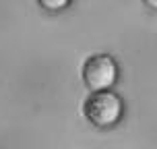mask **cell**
I'll return each mask as SVG.
<instances>
[{
  "instance_id": "1",
  "label": "cell",
  "mask_w": 157,
  "mask_h": 149,
  "mask_svg": "<svg viewBox=\"0 0 157 149\" xmlns=\"http://www.w3.org/2000/svg\"><path fill=\"white\" fill-rule=\"evenodd\" d=\"M85 116L97 128H112L124 116V102L112 91L91 93L85 102Z\"/></svg>"
},
{
  "instance_id": "2",
  "label": "cell",
  "mask_w": 157,
  "mask_h": 149,
  "mask_svg": "<svg viewBox=\"0 0 157 149\" xmlns=\"http://www.w3.org/2000/svg\"><path fill=\"white\" fill-rule=\"evenodd\" d=\"M118 81V64L110 54H95L83 64V83L93 93L110 91Z\"/></svg>"
},
{
  "instance_id": "3",
  "label": "cell",
  "mask_w": 157,
  "mask_h": 149,
  "mask_svg": "<svg viewBox=\"0 0 157 149\" xmlns=\"http://www.w3.org/2000/svg\"><path fill=\"white\" fill-rule=\"evenodd\" d=\"M37 2H39V6L44 10H48V13H60V10H64L71 4V0H37Z\"/></svg>"
},
{
  "instance_id": "4",
  "label": "cell",
  "mask_w": 157,
  "mask_h": 149,
  "mask_svg": "<svg viewBox=\"0 0 157 149\" xmlns=\"http://www.w3.org/2000/svg\"><path fill=\"white\" fill-rule=\"evenodd\" d=\"M143 2H145V4H147L149 8H153V10H157V0H143Z\"/></svg>"
}]
</instances>
